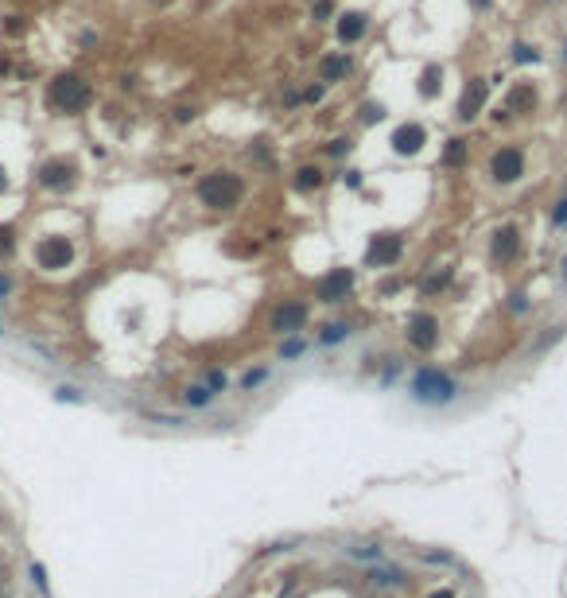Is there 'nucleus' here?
Returning a JSON list of instances; mask_svg holds the SVG:
<instances>
[{
    "label": "nucleus",
    "mask_w": 567,
    "mask_h": 598,
    "mask_svg": "<svg viewBox=\"0 0 567 598\" xmlns=\"http://www.w3.org/2000/svg\"><path fill=\"white\" fill-rule=\"evenodd\" d=\"M490 121H493V125H513V113H509L505 105L498 102V105H493V109H490Z\"/></svg>",
    "instance_id": "42"
},
{
    "label": "nucleus",
    "mask_w": 567,
    "mask_h": 598,
    "mask_svg": "<svg viewBox=\"0 0 567 598\" xmlns=\"http://www.w3.org/2000/svg\"><path fill=\"white\" fill-rule=\"evenodd\" d=\"M462 393H467V388L451 377L447 369H439V365H420L408 377V396L424 408H447V405H455Z\"/></svg>",
    "instance_id": "3"
},
{
    "label": "nucleus",
    "mask_w": 567,
    "mask_h": 598,
    "mask_svg": "<svg viewBox=\"0 0 567 598\" xmlns=\"http://www.w3.org/2000/svg\"><path fill=\"white\" fill-rule=\"evenodd\" d=\"M249 160L265 163V168L272 163V152H268V144H265V140H253V144H249Z\"/></svg>",
    "instance_id": "40"
},
{
    "label": "nucleus",
    "mask_w": 567,
    "mask_h": 598,
    "mask_svg": "<svg viewBox=\"0 0 567 598\" xmlns=\"http://www.w3.org/2000/svg\"><path fill=\"white\" fill-rule=\"evenodd\" d=\"M486 175H490V183H498V186H517L521 179L528 175V152L517 140L498 144V148L490 152V160H486Z\"/></svg>",
    "instance_id": "5"
},
{
    "label": "nucleus",
    "mask_w": 567,
    "mask_h": 598,
    "mask_svg": "<svg viewBox=\"0 0 567 598\" xmlns=\"http://www.w3.org/2000/svg\"><path fill=\"white\" fill-rule=\"evenodd\" d=\"M148 4H171V0H148Z\"/></svg>",
    "instance_id": "54"
},
{
    "label": "nucleus",
    "mask_w": 567,
    "mask_h": 598,
    "mask_svg": "<svg viewBox=\"0 0 567 598\" xmlns=\"http://www.w3.org/2000/svg\"><path fill=\"white\" fill-rule=\"evenodd\" d=\"M443 78H447V70H443V62H424L416 74V97L420 102H435L443 93Z\"/></svg>",
    "instance_id": "18"
},
{
    "label": "nucleus",
    "mask_w": 567,
    "mask_h": 598,
    "mask_svg": "<svg viewBox=\"0 0 567 598\" xmlns=\"http://www.w3.org/2000/svg\"><path fill=\"white\" fill-rule=\"evenodd\" d=\"M486 109H490V78L474 74V78H467V82H462V90H459V102H455V121H459V125H474Z\"/></svg>",
    "instance_id": "10"
},
{
    "label": "nucleus",
    "mask_w": 567,
    "mask_h": 598,
    "mask_svg": "<svg viewBox=\"0 0 567 598\" xmlns=\"http://www.w3.org/2000/svg\"><path fill=\"white\" fill-rule=\"evenodd\" d=\"M98 102V90L93 82L82 74V70H59L51 74L47 82V109L59 113V117H82V113L93 109Z\"/></svg>",
    "instance_id": "2"
},
{
    "label": "nucleus",
    "mask_w": 567,
    "mask_h": 598,
    "mask_svg": "<svg viewBox=\"0 0 567 598\" xmlns=\"http://www.w3.org/2000/svg\"><path fill=\"white\" fill-rule=\"evenodd\" d=\"M505 311H509V315H525V311H528V295H525V292H513V295L505 299Z\"/></svg>",
    "instance_id": "39"
},
{
    "label": "nucleus",
    "mask_w": 567,
    "mask_h": 598,
    "mask_svg": "<svg viewBox=\"0 0 567 598\" xmlns=\"http://www.w3.org/2000/svg\"><path fill=\"white\" fill-rule=\"evenodd\" d=\"M55 400H70V405H82L86 396H82V388H78V385H59V388H55Z\"/></svg>",
    "instance_id": "38"
},
{
    "label": "nucleus",
    "mask_w": 567,
    "mask_h": 598,
    "mask_svg": "<svg viewBox=\"0 0 567 598\" xmlns=\"http://www.w3.org/2000/svg\"><path fill=\"white\" fill-rule=\"evenodd\" d=\"M396 373H401V358H389V365H385V373H381V385H389Z\"/></svg>",
    "instance_id": "44"
},
{
    "label": "nucleus",
    "mask_w": 567,
    "mask_h": 598,
    "mask_svg": "<svg viewBox=\"0 0 567 598\" xmlns=\"http://www.w3.org/2000/svg\"><path fill=\"white\" fill-rule=\"evenodd\" d=\"M404 249H408L404 233L385 229V233H373L366 241V257H361V264H366V269H377V272H389V269H396V264L404 261Z\"/></svg>",
    "instance_id": "7"
},
{
    "label": "nucleus",
    "mask_w": 567,
    "mask_h": 598,
    "mask_svg": "<svg viewBox=\"0 0 567 598\" xmlns=\"http://www.w3.org/2000/svg\"><path fill=\"white\" fill-rule=\"evenodd\" d=\"M0 334H4V322H0Z\"/></svg>",
    "instance_id": "55"
},
{
    "label": "nucleus",
    "mask_w": 567,
    "mask_h": 598,
    "mask_svg": "<svg viewBox=\"0 0 567 598\" xmlns=\"http://www.w3.org/2000/svg\"><path fill=\"white\" fill-rule=\"evenodd\" d=\"M12 287H16V284H12V276H8V272H0V299H8Z\"/></svg>",
    "instance_id": "47"
},
{
    "label": "nucleus",
    "mask_w": 567,
    "mask_h": 598,
    "mask_svg": "<svg viewBox=\"0 0 567 598\" xmlns=\"http://www.w3.org/2000/svg\"><path fill=\"white\" fill-rule=\"evenodd\" d=\"M544 4H556V0H544Z\"/></svg>",
    "instance_id": "56"
},
{
    "label": "nucleus",
    "mask_w": 567,
    "mask_h": 598,
    "mask_svg": "<svg viewBox=\"0 0 567 598\" xmlns=\"http://www.w3.org/2000/svg\"><path fill=\"white\" fill-rule=\"evenodd\" d=\"M311 319V304L300 299V295H288V299H276V307L268 311V330L276 338H288V334H300Z\"/></svg>",
    "instance_id": "9"
},
{
    "label": "nucleus",
    "mask_w": 567,
    "mask_h": 598,
    "mask_svg": "<svg viewBox=\"0 0 567 598\" xmlns=\"http://www.w3.org/2000/svg\"><path fill=\"white\" fill-rule=\"evenodd\" d=\"M427 598H455V590H435V594H427Z\"/></svg>",
    "instance_id": "51"
},
{
    "label": "nucleus",
    "mask_w": 567,
    "mask_h": 598,
    "mask_svg": "<svg viewBox=\"0 0 567 598\" xmlns=\"http://www.w3.org/2000/svg\"><path fill=\"white\" fill-rule=\"evenodd\" d=\"M559 59H563V67H567V35H563V43H559Z\"/></svg>",
    "instance_id": "52"
},
{
    "label": "nucleus",
    "mask_w": 567,
    "mask_h": 598,
    "mask_svg": "<svg viewBox=\"0 0 567 598\" xmlns=\"http://www.w3.org/2000/svg\"><path fill=\"white\" fill-rule=\"evenodd\" d=\"M326 171H323V163H315V160H307V163H300V168L292 171V191L295 194H319L326 186Z\"/></svg>",
    "instance_id": "17"
},
{
    "label": "nucleus",
    "mask_w": 567,
    "mask_h": 598,
    "mask_svg": "<svg viewBox=\"0 0 567 598\" xmlns=\"http://www.w3.org/2000/svg\"><path fill=\"white\" fill-rule=\"evenodd\" d=\"M4 32H8V35H24V32H27L24 16H8V24H4Z\"/></svg>",
    "instance_id": "45"
},
{
    "label": "nucleus",
    "mask_w": 567,
    "mask_h": 598,
    "mask_svg": "<svg viewBox=\"0 0 567 598\" xmlns=\"http://www.w3.org/2000/svg\"><path fill=\"white\" fill-rule=\"evenodd\" d=\"M0 74H4V78L12 74V59H8V55H4V59H0Z\"/></svg>",
    "instance_id": "50"
},
{
    "label": "nucleus",
    "mask_w": 567,
    "mask_h": 598,
    "mask_svg": "<svg viewBox=\"0 0 567 598\" xmlns=\"http://www.w3.org/2000/svg\"><path fill=\"white\" fill-rule=\"evenodd\" d=\"M366 579L373 583V587H385V590H392V587H404V583H408V575L401 571V567H369L366 571Z\"/></svg>",
    "instance_id": "22"
},
{
    "label": "nucleus",
    "mask_w": 567,
    "mask_h": 598,
    "mask_svg": "<svg viewBox=\"0 0 567 598\" xmlns=\"http://www.w3.org/2000/svg\"><path fill=\"white\" fill-rule=\"evenodd\" d=\"M225 253H234V257H257V253H260V241H241V245H225Z\"/></svg>",
    "instance_id": "41"
},
{
    "label": "nucleus",
    "mask_w": 567,
    "mask_h": 598,
    "mask_svg": "<svg viewBox=\"0 0 567 598\" xmlns=\"http://www.w3.org/2000/svg\"><path fill=\"white\" fill-rule=\"evenodd\" d=\"M470 163V140L467 136H447L439 148V168L443 171H462Z\"/></svg>",
    "instance_id": "19"
},
{
    "label": "nucleus",
    "mask_w": 567,
    "mask_h": 598,
    "mask_svg": "<svg viewBox=\"0 0 567 598\" xmlns=\"http://www.w3.org/2000/svg\"><path fill=\"white\" fill-rule=\"evenodd\" d=\"M404 342L416 350V354H432L439 346V315L432 311H412L404 319Z\"/></svg>",
    "instance_id": "11"
},
{
    "label": "nucleus",
    "mask_w": 567,
    "mask_h": 598,
    "mask_svg": "<svg viewBox=\"0 0 567 598\" xmlns=\"http://www.w3.org/2000/svg\"><path fill=\"white\" fill-rule=\"evenodd\" d=\"M358 287V269L350 264H338V269H326L323 276L315 280V304H326V307H338L346 304Z\"/></svg>",
    "instance_id": "8"
},
{
    "label": "nucleus",
    "mask_w": 567,
    "mask_h": 598,
    "mask_svg": "<svg viewBox=\"0 0 567 598\" xmlns=\"http://www.w3.org/2000/svg\"><path fill=\"white\" fill-rule=\"evenodd\" d=\"M82 183V168L74 156H47L35 163V186L47 194H70Z\"/></svg>",
    "instance_id": "4"
},
{
    "label": "nucleus",
    "mask_w": 567,
    "mask_h": 598,
    "mask_svg": "<svg viewBox=\"0 0 567 598\" xmlns=\"http://www.w3.org/2000/svg\"><path fill=\"white\" fill-rule=\"evenodd\" d=\"M385 117H389V105H385V102H377V97H369V102H361V105H358V125H361V128H369V125H381Z\"/></svg>",
    "instance_id": "25"
},
{
    "label": "nucleus",
    "mask_w": 567,
    "mask_h": 598,
    "mask_svg": "<svg viewBox=\"0 0 567 598\" xmlns=\"http://www.w3.org/2000/svg\"><path fill=\"white\" fill-rule=\"evenodd\" d=\"M354 338V322L350 319H331L323 322V327L315 330V346H323V350H331V346H342Z\"/></svg>",
    "instance_id": "21"
},
{
    "label": "nucleus",
    "mask_w": 567,
    "mask_h": 598,
    "mask_svg": "<svg viewBox=\"0 0 567 598\" xmlns=\"http://www.w3.org/2000/svg\"><path fill=\"white\" fill-rule=\"evenodd\" d=\"M559 272H563V280H567V257H563V261H559Z\"/></svg>",
    "instance_id": "53"
},
{
    "label": "nucleus",
    "mask_w": 567,
    "mask_h": 598,
    "mask_svg": "<svg viewBox=\"0 0 567 598\" xmlns=\"http://www.w3.org/2000/svg\"><path fill=\"white\" fill-rule=\"evenodd\" d=\"M334 179H338L346 191H361V186H366V171H358V168H342Z\"/></svg>",
    "instance_id": "35"
},
{
    "label": "nucleus",
    "mask_w": 567,
    "mask_h": 598,
    "mask_svg": "<svg viewBox=\"0 0 567 598\" xmlns=\"http://www.w3.org/2000/svg\"><path fill=\"white\" fill-rule=\"evenodd\" d=\"M32 261L39 272H67L74 264V241L67 233H43L32 245Z\"/></svg>",
    "instance_id": "6"
},
{
    "label": "nucleus",
    "mask_w": 567,
    "mask_h": 598,
    "mask_svg": "<svg viewBox=\"0 0 567 598\" xmlns=\"http://www.w3.org/2000/svg\"><path fill=\"white\" fill-rule=\"evenodd\" d=\"M202 385H206L210 393L222 396L225 388H229V373H225V369H206V373H202Z\"/></svg>",
    "instance_id": "33"
},
{
    "label": "nucleus",
    "mask_w": 567,
    "mask_h": 598,
    "mask_svg": "<svg viewBox=\"0 0 567 598\" xmlns=\"http://www.w3.org/2000/svg\"><path fill=\"white\" fill-rule=\"evenodd\" d=\"M350 552V559H361V564H381L385 559V552L377 544H358V548H346Z\"/></svg>",
    "instance_id": "32"
},
{
    "label": "nucleus",
    "mask_w": 567,
    "mask_h": 598,
    "mask_svg": "<svg viewBox=\"0 0 567 598\" xmlns=\"http://www.w3.org/2000/svg\"><path fill=\"white\" fill-rule=\"evenodd\" d=\"M509 59L517 62V67H536V62H540L544 55H540V47H536V43H528V39H513V43H509Z\"/></svg>",
    "instance_id": "23"
},
{
    "label": "nucleus",
    "mask_w": 567,
    "mask_h": 598,
    "mask_svg": "<svg viewBox=\"0 0 567 598\" xmlns=\"http://www.w3.org/2000/svg\"><path fill=\"white\" fill-rule=\"evenodd\" d=\"M194 121H199V105L179 102L175 109H171V125H194Z\"/></svg>",
    "instance_id": "36"
},
{
    "label": "nucleus",
    "mask_w": 567,
    "mask_h": 598,
    "mask_svg": "<svg viewBox=\"0 0 567 598\" xmlns=\"http://www.w3.org/2000/svg\"><path fill=\"white\" fill-rule=\"evenodd\" d=\"M369 27H373V16H369L366 8H346L334 16V39H338V47H358L361 39L369 35Z\"/></svg>",
    "instance_id": "13"
},
{
    "label": "nucleus",
    "mask_w": 567,
    "mask_h": 598,
    "mask_svg": "<svg viewBox=\"0 0 567 598\" xmlns=\"http://www.w3.org/2000/svg\"><path fill=\"white\" fill-rule=\"evenodd\" d=\"M404 287V280H385V284H377V295H385V299H389V295H396Z\"/></svg>",
    "instance_id": "43"
},
{
    "label": "nucleus",
    "mask_w": 567,
    "mask_h": 598,
    "mask_svg": "<svg viewBox=\"0 0 567 598\" xmlns=\"http://www.w3.org/2000/svg\"><path fill=\"white\" fill-rule=\"evenodd\" d=\"M501 105L513 113V121L533 117V113L540 109V90H536V82H528V78H517V82L505 86V93H501Z\"/></svg>",
    "instance_id": "14"
},
{
    "label": "nucleus",
    "mask_w": 567,
    "mask_h": 598,
    "mask_svg": "<svg viewBox=\"0 0 567 598\" xmlns=\"http://www.w3.org/2000/svg\"><path fill=\"white\" fill-rule=\"evenodd\" d=\"M32 579L39 590H47V571H43V564H32Z\"/></svg>",
    "instance_id": "46"
},
{
    "label": "nucleus",
    "mask_w": 567,
    "mask_h": 598,
    "mask_svg": "<svg viewBox=\"0 0 567 598\" xmlns=\"http://www.w3.org/2000/svg\"><path fill=\"white\" fill-rule=\"evenodd\" d=\"M326 93H331V86L319 82V78H311V82H303V105H323Z\"/></svg>",
    "instance_id": "30"
},
{
    "label": "nucleus",
    "mask_w": 567,
    "mask_h": 598,
    "mask_svg": "<svg viewBox=\"0 0 567 598\" xmlns=\"http://www.w3.org/2000/svg\"><path fill=\"white\" fill-rule=\"evenodd\" d=\"M338 16V4L334 0H311V20L315 24H326V20H334Z\"/></svg>",
    "instance_id": "34"
},
{
    "label": "nucleus",
    "mask_w": 567,
    "mask_h": 598,
    "mask_svg": "<svg viewBox=\"0 0 567 598\" xmlns=\"http://www.w3.org/2000/svg\"><path fill=\"white\" fill-rule=\"evenodd\" d=\"M350 152H354V136H331V140L323 144V156H326V160H334V163L350 160Z\"/></svg>",
    "instance_id": "27"
},
{
    "label": "nucleus",
    "mask_w": 567,
    "mask_h": 598,
    "mask_svg": "<svg viewBox=\"0 0 567 598\" xmlns=\"http://www.w3.org/2000/svg\"><path fill=\"white\" fill-rule=\"evenodd\" d=\"M470 4V12H490L493 8V0H467Z\"/></svg>",
    "instance_id": "48"
},
{
    "label": "nucleus",
    "mask_w": 567,
    "mask_h": 598,
    "mask_svg": "<svg viewBox=\"0 0 567 598\" xmlns=\"http://www.w3.org/2000/svg\"><path fill=\"white\" fill-rule=\"evenodd\" d=\"M451 284H455V264H439V269H427L416 287H420L424 299H435V295H443Z\"/></svg>",
    "instance_id": "20"
},
{
    "label": "nucleus",
    "mask_w": 567,
    "mask_h": 598,
    "mask_svg": "<svg viewBox=\"0 0 567 598\" xmlns=\"http://www.w3.org/2000/svg\"><path fill=\"white\" fill-rule=\"evenodd\" d=\"M303 354H307V342H303L300 334L280 338V346H276V358H280V362H300Z\"/></svg>",
    "instance_id": "26"
},
{
    "label": "nucleus",
    "mask_w": 567,
    "mask_h": 598,
    "mask_svg": "<svg viewBox=\"0 0 567 598\" xmlns=\"http://www.w3.org/2000/svg\"><path fill=\"white\" fill-rule=\"evenodd\" d=\"M16 245H20V226L16 222H0V257L8 261L16 253Z\"/></svg>",
    "instance_id": "28"
},
{
    "label": "nucleus",
    "mask_w": 567,
    "mask_h": 598,
    "mask_svg": "<svg viewBox=\"0 0 567 598\" xmlns=\"http://www.w3.org/2000/svg\"><path fill=\"white\" fill-rule=\"evenodd\" d=\"M8 191V168H4V163H0V194Z\"/></svg>",
    "instance_id": "49"
},
{
    "label": "nucleus",
    "mask_w": 567,
    "mask_h": 598,
    "mask_svg": "<svg viewBox=\"0 0 567 598\" xmlns=\"http://www.w3.org/2000/svg\"><path fill=\"white\" fill-rule=\"evenodd\" d=\"M548 226H552V233H559V229H567V194H559L556 203H552Z\"/></svg>",
    "instance_id": "31"
},
{
    "label": "nucleus",
    "mask_w": 567,
    "mask_h": 598,
    "mask_svg": "<svg viewBox=\"0 0 567 598\" xmlns=\"http://www.w3.org/2000/svg\"><path fill=\"white\" fill-rule=\"evenodd\" d=\"M179 400H183L187 408H210L218 400V393H210L202 381H194V385H183V393H179Z\"/></svg>",
    "instance_id": "24"
},
{
    "label": "nucleus",
    "mask_w": 567,
    "mask_h": 598,
    "mask_svg": "<svg viewBox=\"0 0 567 598\" xmlns=\"http://www.w3.org/2000/svg\"><path fill=\"white\" fill-rule=\"evenodd\" d=\"M245 191H249V183H245V175L234 168H210L194 179V198H199L210 214H234L237 206L245 203Z\"/></svg>",
    "instance_id": "1"
},
{
    "label": "nucleus",
    "mask_w": 567,
    "mask_h": 598,
    "mask_svg": "<svg viewBox=\"0 0 567 598\" xmlns=\"http://www.w3.org/2000/svg\"><path fill=\"white\" fill-rule=\"evenodd\" d=\"M389 148L392 156H401V160H416L420 152L427 148V125L424 121H401V125L389 132Z\"/></svg>",
    "instance_id": "12"
},
{
    "label": "nucleus",
    "mask_w": 567,
    "mask_h": 598,
    "mask_svg": "<svg viewBox=\"0 0 567 598\" xmlns=\"http://www.w3.org/2000/svg\"><path fill=\"white\" fill-rule=\"evenodd\" d=\"M521 253V229L513 226V222H501V226H493L490 233V264L493 269H505V264H513Z\"/></svg>",
    "instance_id": "15"
},
{
    "label": "nucleus",
    "mask_w": 567,
    "mask_h": 598,
    "mask_svg": "<svg viewBox=\"0 0 567 598\" xmlns=\"http://www.w3.org/2000/svg\"><path fill=\"white\" fill-rule=\"evenodd\" d=\"M268 377H272V369H268V365H257V369H245V373H241V393H257V388L265 385Z\"/></svg>",
    "instance_id": "29"
},
{
    "label": "nucleus",
    "mask_w": 567,
    "mask_h": 598,
    "mask_svg": "<svg viewBox=\"0 0 567 598\" xmlns=\"http://www.w3.org/2000/svg\"><path fill=\"white\" fill-rule=\"evenodd\" d=\"M280 102H284V109H300V105H303V90L295 82H288V86H284V93H280Z\"/></svg>",
    "instance_id": "37"
},
{
    "label": "nucleus",
    "mask_w": 567,
    "mask_h": 598,
    "mask_svg": "<svg viewBox=\"0 0 567 598\" xmlns=\"http://www.w3.org/2000/svg\"><path fill=\"white\" fill-rule=\"evenodd\" d=\"M350 74H354V55L346 51V47H338V51H323L315 59V78H319V82H326V86L350 82Z\"/></svg>",
    "instance_id": "16"
}]
</instances>
